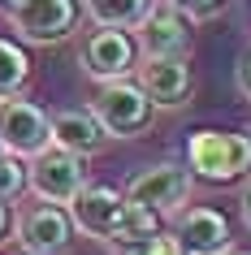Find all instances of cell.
Returning a JSON list of instances; mask_svg holds the SVG:
<instances>
[{
    "label": "cell",
    "mask_w": 251,
    "mask_h": 255,
    "mask_svg": "<svg viewBox=\"0 0 251 255\" xmlns=\"http://www.w3.org/2000/svg\"><path fill=\"white\" fill-rule=\"evenodd\" d=\"M186 164L204 182H238L251 173V134H230V130H199L186 143Z\"/></svg>",
    "instance_id": "obj_1"
},
{
    "label": "cell",
    "mask_w": 251,
    "mask_h": 255,
    "mask_svg": "<svg viewBox=\"0 0 251 255\" xmlns=\"http://www.w3.org/2000/svg\"><path fill=\"white\" fill-rule=\"evenodd\" d=\"M91 117L104 126V134L134 138V134H143L147 121H152V100L143 95L139 82L113 78V82H100V91L91 100Z\"/></svg>",
    "instance_id": "obj_2"
},
{
    "label": "cell",
    "mask_w": 251,
    "mask_h": 255,
    "mask_svg": "<svg viewBox=\"0 0 251 255\" xmlns=\"http://www.w3.org/2000/svg\"><path fill=\"white\" fill-rule=\"evenodd\" d=\"M87 186V156L65 147H43L26 164V190L48 203H69Z\"/></svg>",
    "instance_id": "obj_3"
},
{
    "label": "cell",
    "mask_w": 251,
    "mask_h": 255,
    "mask_svg": "<svg viewBox=\"0 0 251 255\" xmlns=\"http://www.w3.org/2000/svg\"><path fill=\"white\" fill-rule=\"evenodd\" d=\"M0 147L13 156H39L43 147H52V126L48 113L30 100L17 95H0Z\"/></svg>",
    "instance_id": "obj_4"
},
{
    "label": "cell",
    "mask_w": 251,
    "mask_h": 255,
    "mask_svg": "<svg viewBox=\"0 0 251 255\" xmlns=\"http://www.w3.org/2000/svg\"><path fill=\"white\" fill-rule=\"evenodd\" d=\"M130 203H143L156 216H173L178 208L191 203V173L178 169V164H152L143 173L130 177V186L121 190Z\"/></svg>",
    "instance_id": "obj_5"
},
{
    "label": "cell",
    "mask_w": 251,
    "mask_h": 255,
    "mask_svg": "<svg viewBox=\"0 0 251 255\" xmlns=\"http://www.w3.org/2000/svg\"><path fill=\"white\" fill-rule=\"evenodd\" d=\"M17 242L26 247V255H65L74 242V221L61 203H30L17 216Z\"/></svg>",
    "instance_id": "obj_6"
},
{
    "label": "cell",
    "mask_w": 251,
    "mask_h": 255,
    "mask_svg": "<svg viewBox=\"0 0 251 255\" xmlns=\"http://www.w3.org/2000/svg\"><path fill=\"white\" fill-rule=\"evenodd\" d=\"M139 52L143 56H186L191 52V17L169 0H152L139 17Z\"/></svg>",
    "instance_id": "obj_7"
},
{
    "label": "cell",
    "mask_w": 251,
    "mask_h": 255,
    "mask_svg": "<svg viewBox=\"0 0 251 255\" xmlns=\"http://www.w3.org/2000/svg\"><path fill=\"white\" fill-rule=\"evenodd\" d=\"M134 61H139V43H134L121 26H100V30L87 35V43H82V69H87L95 82L130 78Z\"/></svg>",
    "instance_id": "obj_8"
},
{
    "label": "cell",
    "mask_w": 251,
    "mask_h": 255,
    "mask_svg": "<svg viewBox=\"0 0 251 255\" xmlns=\"http://www.w3.org/2000/svg\"><path fill=\"white\" fill-rule=\"evenodd\" d=\"M139 87L152 108H182L191 100V65L186 56H139L134 61Z\"/></svg>",
    "instance_id": "obj_9"
},
{
    "label": "cell",
    "mask_w": 251,
    "mask_h": 255,
    "mask_svg": "<svg viewBox=\"0 0 251 255\" xmlns=\"http://www.w3.org/2000/svg\"><path fill=\"white\" fill-rule=\"evenodd\" d=\"M9 22L26 43H61L78 22V4L74 0H26L9 9Z\"/></svg>",
    "instance_id": "obj_10"
},
{
    "label": "cell",
    "mask_w": 251,
    "mask_h": 255,
    "mask_svg": "<svg viewBox=\"0 0 251 255\" xmlns=\"http://www.w3.org/2000/svg\"><path fill=\"white\" fill-rule=\"evenodd\" d=\"M121 212H126V195L113 186H87L69 199V221H74V229H82V234H91V238L108 242L113 234H117L121 225Z\"/></svg>",
    "instance_id": "obj_11"
},
{
    "label": "cell",
    "mask_w": 251,
    "mask_h": 255,
    "mask_svg": "<svg viewBox=\"0 0 251 255\" xmlns=\"http://www.w3.org/2000/svg\"><path fill=\"white\" fill-rule=\"evenodd\" d=\"M173 238L182 255L230 251V221L217 208H178L173 212Z\"/></svg>",
    "instance_id": "obj_12"
},
{
    "label": "cell",
    "mask_w": 251,
    "mask_h": 255,
    "mask_svg": "<svg viewBox=\"0 0 251 255\" xmlns=\"http://www.w3.org/2000/svg\"><path fill=\"white\" fill-rule=\"evenodd\" d=\"M52 126V147H65V151H78V156H91V151L104 147V126L91 117V108H65V113H52L48 117Z\"/></svg>",
    "instance_id": "obj_13"
},
{
    "label": "cell",
    "mask_w": 251,
    "mask_h": 255,
    "mask_svg": "<svg viewBox=\"0 0 251 255\" xmlns=\"http://www.w3.org/2000/svg\"><path fill=\"white\" fill-rule=\"evenodd\" d=\"M147 4L152 0H82V9H87V17H91L95 26H121V30L139 26Z\"/></svg>",
    "instance_id": "obj_14"
},
{
    "label": "cell",
    "mask_w": 251,
    "mask_h": 255,
    "mask_svg": "<svg viewBox=\"0 0 251 255\" xmlns=\"http://www.w3.org/2000/svg\"><path fill=\"white\" fill-rule=\"evenodd\" d=\"M30 78V61L17 43L0 39V95H17Z\"/></svg>",
    "instance_id": "obj_15"
},
{
    "label": "cell",
    "mask_w": 251,
    "mask_h": 255,
    "mask_svg": "<svg viewBox=\"0 0 251 255\" xmlns=\"http://www.w3.org/2000/svg\"><path fill=\"white\" fill-rule=\"evenodd\" d=\"M113 251L117 255H182L178 238L156 229V234H143V238H130V242H113Z\"/></svg>",
    "instance_id": "obj_16"
},
{
    "label": "cell",
    "mask_w": 251,
    "mask_h": 255,
    "mask_svg": "<svg viewBox=\"0 0 251 255\" xmlns=\"http://www.w3.org/2000/svg\"><path fill=\"white\" fill-rule=\"evenodd\" d=\"M22 190H26V164H22V156L0 147V199L9 203V199H17Z\"/></svg>",
    "instance_id": "obj_17"
},
{
    "label": "cell",
    "mask_w": 251,
    "mask_h": 255,
    "mask_svg": "<svg viewBox=\"0 0 251 255\" xmlns=\"http://www.w3.org/2000/svg\"><path fill=\"white\" fill-rule=\"evenodd\" d=\"M173 9H182L186 17H217L225 9V0H169Z\"/></svg>",
    "instance_id": "obj_18"
},
{
    "label": "cell",
    "mask_w": 251,
    "mask_h": 255,
    "mask_svg": "<svg viewBox=\"0 0 251 255\" xmlns=\"http://www.w3.org/2000/svg\"><path fill=\"white\" fill-rule=\"evenodd\" d=\"M238 91H243V100H251V52L238 61Z\"/></svg>",
    "instance_id": "obj_19"
},
{
    "label": "cell",
    "mask_w": 251,
    "mask_h": 255,
    "mask_svg": "<svg viewBox=\"0 0 251 255\" xmlns=\"http://www.w3.org/2000/svg\"><path fill=\"white\" fill-rule=\"evenodd\" d=\"M4 234H9V208H4V199H0V242H4Z\"/></svg>",
    "instance_id": "obj_20"
},
{
    "label": "cell",
    "mask_w": 251,
    "mask_h": 255,
    "mask_svg": "<svg viewBox=\"0 0 251 255\" xmlns=\"http://www.w3.org/2000/svg\"><path fill=\"white\" fill-rule=\"evenodd\" d=\"M243 221H247V229H251V190L243 195Z\"/></svg>",
    "instance_id": "obj_21"
},
{
    "label": "cell",
    "mask_w": 251,
    "mask_h": 255,
    "mask_svg": "<svg viewBox=\"0 0 251 255\" xmlns=\"http://www.w3.org/2000/svg\"><path fill=\"white\" fill-rule=\"evenodd\" d=\"M17 4H26V0H0V9L9 13V9H17Z\"/></svg>",
    "instance_id": "obj_22"
},
{
    "label": "cell",
    "mask_w": 251,
    "mask_h": 255,
    "mask_svg": "<svg viewBox=\"0 0 251 255\" xmlns=\"http://www.w3.org/2000/svg\"><path fill=\"white\" fill-rule=\"evenodd\" d=\"M225 255H251V251H225Z\"/></svg>",
    "instance_id": "obj_23"
},
{
    "label": "cell",
    "mask_w": 251,
    "mask_h": 255,
    "mask_svg": "<svg viewBox=\"0 0 251 255\" xmlns=\"http://www.w3.org/2000/svg\"><path fill=\"white\" fill-rule=\"evenodd\" d=\"M208 255H225V251H208Z\"/></svg>",
    "instance_id": "obj_24"
}]
</instances>
